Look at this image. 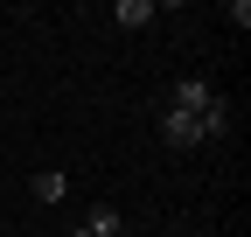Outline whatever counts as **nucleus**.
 Listing matches in <instances>:
<instances>
[{
    "label": "nucleus",
    "instance_id": "obj_2",
    "mask_svg": "<svg viewBox=\"0 0 251 237\" xmlns=\"http://www.w3.org/2000/svg\"><path fill=\"white\" fill-rule=\"evenodd\" d=\"M161 140H168V146H202V126L181 118V112H168V118H161Z\"/></svg>",
    "mask_w": 251,
    "mask_h": 237
},
{
    "label": "nucleus",
    "instance_id": "obj_6",
    "mask_svg": "<svg viewBox=\"0 0 251 237\" xmlns=\"http://www.w3.org/2000/svg\"><path fill=\"white\" fill-rule=\"evenodd\" d=\"M70 237H91V230H70Z\"/></svg>",
    "mask_w": 251,
    "mask_h": 237
},
{
    "label": "nucleus",
    "instance_id": "obj_3",
    "mask_svg": "<svg viewBox=\"0 0 251 237\" xmlns=\"http://www.w3.org/2000/svg\"><path fill=\"white\" fill-rule=\"evenodd\" d=\"M28 195H35V202H63V195H70V182H63V167H42L35 182H28Z\"/></svg>",
    "mask_w": 251,
    "mask_h": 237
},
{
    "label": "nucleus",
    "instance_id": "obj_5",
    "mask_svg": "<svg viewBox=\"0 0 251 237\" xmlns=\"http://www.w3.org/2000/svg\"><path fill=\"white\" fill-rule=\"evenodd\" d=\"M153 14H161L153 0H119V28H147Z\"/></svg>",
    "mask_w": 251,
    "mask_h": 237
},
{
    "label": "nucleus",
    "instance_id": "obj_4",
    "mask_svg": "<svg viewBox=\"0 0 251 237\" xmlns=\"http://www.w3.org/2000/svg\"><path fill=\"white\" fill-rule=\"evenodd\" d=\"M84 230H91V237H119V230H126V216L112 210V202H98V210L84 216Z\"/></svg>",
    "mask_w": 251,
    "mask_h": 237
},
{
    "label": "nucleus",
    "instance_id": "obj_1",
    "mask_svg": "<svg viewBox=\"0 0 251 237\" xmlns=\"http://www.w3.org/2000/svg\"><path fill=\"white\" fill-rule=\"evenodd\" d=\"M168 112H181V118H196V126H202V140H216V133H230V118H237V112H230V98L216 91L209 77H181V84H175V105H168Z\"/></svg>",
    "mask_w": 251,
    "mask_h": 237
}]
</instances>
